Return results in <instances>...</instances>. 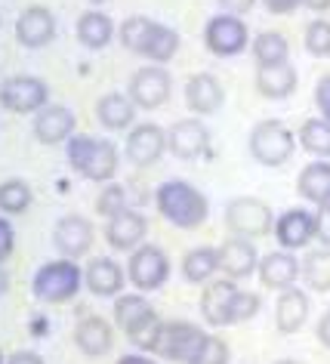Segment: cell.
I'll list each match as a JSON object with an SVG mask.
<instances>
[{
	"mask_svg": "<svg viewBox=\"0 0 330 364\" xmlns=\"http://www.w3.org/2000/svg\"><path fill=\"white\" fill-rule=\"evenodd\" d=\"M154 204H158L161 216L179 229H198L207 220L210 207L207 198L198 192L195 186H188L186 179H170L154 192Z\"/></svg>",
	"mask_w": 330,
	"mask_h": 364,
	"instance_id": "1",
	"label": "cell"
},
{
	"mask_svg": "<svg viewBox=\"0 0 330 364\" xmlns=\"http://www.w3.org/2000/svg\"><path fill=\"white\" fill-rule=\"evenodd\" d=\"M68 164L80 176L93 182H108L117 173V149L108 139L93 136H71L68 139Z\"/></svg>",
	"mask_w": 330,
	"mask_h": 364,
	"instance_id": "2",
	"label": "cell"
},
{
	"mask_svg": "<svg viewBox=\"0 0 330 364\" xmlns=\"http://www.w3.org/2000/svg\"><path fill=\"white\" fill-rule=\"evenodd\" d=\"M115 321H117V327L127 333V340H130L136 349L151 352L154 336H158V331H161V318L154 315V309L149 303H145V296H139V294L117 296Z\"/></svg>",
	"mask_w": 330,
	"mask_h": 364,
	"instance_id": "3",
	"label": "cell"
},
{
	"mask_svg": "<svg viewBox=\"0 0 330 364\" xmlns=\"http://www.w3.org/2000/svg\"><path fill=\"white\" fill-rule=\"evenodd\" d=\"M84 284V272H80L71 259H53L47 266L38 269L34 275V296L43 303H65Z\"/></svg>",
	"mask_w": 330,
	"mask_h": 364,
	"instance_id": "4",
	"label": "cell"
},
{
	"mask_svg": "<svg viewBox=\"0 0 330 364\" xmlns=\"http://www.w3.org/2000/svg\"><path fill=\"white\" fill-rule=\"evenodd\" d=\"M297 151V139L281 121H260L250 130V154L265 167H281Z\"/></svg>",
	"mask_w": 330,
	"mask_h": 364,
	"instance_id": "5",
	"label": "cell"
},
{
	"mask_svg": "<svg viewBox=\"0 0 330 364\" xmlns=\"http://www.w3.org/2000/svg\"><path fill=\"white\" fill-rule=\"evenodd\" d=\"M204 331L188 321H161V331L154 336V346H151V355H161V358L167 361H182L188 364L195 358L198 346L204 343Z\"/></svg>",
	"mask_w": 330,
	"mask_h": 364,
	"instance_id": "6",
	"label": "cell"
},
{
	"mask_svg": "<svg viewBox=\"0 0 330 364\" xmlns=\"http://www.w3.org/2000/svg\"><path fill=\"white\" fill-rule=\"evenodd\" d=\"M225 225L238 238H262L275 229V216L260 198H235L225 207Z\"/></svg>",
	"mask_w": 330,
	"mask_h": 364,
	"instance_id": "7",
	"label": "cell"
},
{
	"mask_svg": "<svg viewBox=\"0 0 330 364\" xmlns=\"http://www.w3.org/2000/svg\"><path fill=\"white\" fill-rule=\"evenodd\" d=\"M204 43L213 56H238V53L250 43V31H247V25L241 22V16L219 13L207 22Z\"/></svg>",
	"mask_w": 330,
	"mask_h": 364,
	"instance_id": "8",
	"label": "cell"
},
{
	"mask_svg": "<svg viewBox=\"0 0 330 364\" xmlns=\"http://www.w3.org/2000/svg\"><path fill=\"white\" fill-rule=\"evenodd\" d=\"M50 99V90L41 77H31V75H19V77H10L4 80L0 87V105L10 108L16 114H38Z\"/></svg>",
	"mask_w": 330,
	"mask_h": 364,
	"instance_id": "9",
	"label": "cell"
},
{
	"mask_svg": "<svg viewBox=\"0 0 330 364\" xmlns=\"http://www.w3.org/2000/svg\"><path fill=\"white\" fill-rule=\"evenodd\" d=\"M170 90H173V80H170V71L164 65H145V68H139L130 77V99H133V105L149 108V112H151V108H161L164 102H167Z\"/></svg>",
	"mask_w": 330,
	"mask_h": 364,
	"instance_id": "10",
	"label": "cell"
},
{
	"mask_svg": "<svg viewBox=\"0 0 330 364\" xmlns=\"http://www.w3.org/2000/svg\"><path fill=\"white\" fill-rule=\"evenodd\" d=\"M170 275V259L161 247L142 244L130 257V284L136 290H158Z\"/></svg>",
	"mask_w": 330,
	"mask_h": 364,
	"instance_id": "11",
	"label": "cell"
},
{
	"mask_svg": "<svg viewBox=\"0 0 330 364\" xmlns=\"http://www.w3.org/2000/svg\"><path fill=\"white\" fill-rule=\"evenodd\" d=\"M167 145H170V151L182 161L210 158V130L198 121V117H186V121H176L170 127Z\"/></svg>",
	"mask_w": 330,
	"mask_h": 364,
	"instance_id": "12",
	"label": "cell"
},
{
	"mask_svg": "<svg viewBox=\"0 0 330 364\" xmlns=\"http://www.w3.org/2000/svg\"><path fill=\"white\" fill-rule=\"evenodd\" d=\"M16 38L28 50L47 47L56 38V19H53V13L47 6H28V10H22L19 19H16Z\"/></svg>",
	"mask_w": 330,
	"mask_h": 364,
	"instance_id": "13",
	"label": "cell"
},
{
	"mask_svg": "<svg viewBox=\"0 0 330 364\" xmlns=\"http://www.w3.org/2000/svg\"><path fill=\"white\" fill-rule=\"evenodd\" d=\"M53 241H56V247L62 257H84V253L93 247V225H90V220H84V216L78 213H68L62 216V220L56 223V229H53Z\"/></svg>",
	"mask_w": 330,
	"mask_h": 364,
	"instance_id": "14",
	"label": "cell"
},
{
	"mask_svg": "<svg viewBox=\"0 0 330 364\" xmlns=\"http://www.w3.org/2000/svg\"><path fill=\"white\" fill-rule=\"evenodd\" d=\"M164 149H167V133H164L158 124H139L127 136V158H130L136 167L154 164L164 154Z\"/></svg>",
	"mask_w": 330,
	"mask_h": 364,
	"instance_id": "15",
	"label": "cell"
},
{
	"mask_svg": "<svg viewBox=\"0 0 330 364\" xmlns=\"http://www.w3.org/2000/svg\"><path fill=\"white\" fill-rule=\"evenodd\" d=\"M75 133V112L65 105H43L34 114V136L43 145H59Z\"/></svg>",
	"mask_w": 330,
	"mask_h": 364,
	"instance_id": "16",
	"label": "cell"
},
{
	"mask_svg": "<svg viewBox=\"0 0 330 364\" xmlns=\"http://www.w3.org/2000/svg\"><path fill=\"white\" fill-rule=\"evenodd\" d=\"M145 232H149V223H145V216L136 213V210H121V213L108 216V225H105V238L117 250L139 247Z\"/></svg>",
	"mask_w": 330,
	"mask_h": 364,
	"instance_id": "17",
	"label": "cell"
},
{
	"mask_svg": "<svg viewBox=\"0 0 330 364\" xmlns=\"http://www.w3.org/2000/svg\"><path fill=\"white\" fill-rule=\"evenodd\" d=\"M272 232L284 250H299L315 238V216L306 213V210H287V213L278 216V223H275Z\"/></svg>",
	"mask_w": 330,
	"mask_h": 364,
	"instance_id": "18",
	"label": "cell"
},
{
	"mask_svg": "<svg viewBox=\"0 0 330 364\" xmlns=\"http://www.w3.org/2000/svg\"><path fill=\"white\" fill-rule=\"evenodd\" d=\"M238 294L235 281H210L204 296H201V315L207 324L225 327L232 324V299Z\"/></svg>",
	"mask_w": 330,
	"mask_h": 364,
	"instance_id": "19",
	"label": "cell"
},
{
	"mask_svg": "<svg viewBox=\"0 0 330 364\" xmlns=\"http://www.w3.org/2000/svg\"><path fill=\"white\" fill-rule=\"evenodd\" d=\"M260 253L250 244V238H228L223 247H219V269L225 272L228 278H247L260 269Z\"/></svg>",
	"mask_w": 330,
	"mask_h": 364,
	"instance_id": "20",
	"label": "cell"
},
{
	"mask_svg": "<svg viewBox=\"0 0 330 364\" xmlns=\"http://www.w3.org/2000/svg\"><path fill=\"white\" fill-rule=\"evenodd\" d=\"M260 278L269 290H290L299 278V259L287 250H272L260 262Z\"/></svg>",
	"mask_w": 330,
	"mask_h": 364,
	"instance_id": "21",
	"label": "cell"
},
{
	"mask_svg": "<svg viewBox=\"0 0 330 364\" xmlns=\"http://www.w3.org/2000/svg\"><path fill=\"white\" fill-rule=\"evenodd\" d=\"M223 84L207 75V71H201V75H191L188 84H186V102L195 114H213L219 105H223Z\"/></svg>",
	"mask_w": 330,
	"mask_h": 364,
	"instance_id": "22",
	"label": "cell"
},
{
	"mask_svg": "<svg viewBox=\"0 0 330 364\" xmlns=\"http://www.w3.org/2000/svg\"><path fill=\"white\" fill-rule=\"evenodd\" d=\"M256 90L265 99H287L297 90V68L290 62H275V65H256Z\"/></svg>",
	"mask_w": 330,
	"mask_h": 364,
	"instance_id": "23",
	"label": "cell"
},
{
	"mask_svg": "<svg viewBox=\"0 0 330 364\" xmlns=\"http://www.w3.org/2000/svg\"><path fill=\"white\" fill-rule=\"evenodd\" d=\"M309 318V296L302 290L290 287L281 290L278 303H275V324H278L281 333H297Z\"/></svg>",
	"mask_w": 330,
	"mask_h": 364,
	"instance_id": "24",
	"label": "cell"
},
{
	"mask_svg": "<svg viewBox=\"0 0 330 364\" xmlns=\"http://www.w3.org/2000/svg\"><path fill=\"white\" fill-rule=\"evenodd\" d=\"M297 192L312 204H330V164L327 161H312L302 167L297 179Z\"/></svg>",
	"mask_w": 330,
	"mask_h": 364,
	"instance_id": "25",
	"label": "cell"
},
{
	"mask_svg": "<svg viewBox=\"0 0 330 364\" xmlns=\"http://www.w3.org/2000/svg\"><path fill=\"white\" fill-rule=\"evenodd\" d=\"M84 284L96 296H115L124 287V272L115 259H93L84 272Z\"/></svg>",
	"mask_w": 330,
	"mask_h": 364,
	"instance_id": "26",
	"label": "cell"
},
{
	"mask_svg": "<svg viewBox=\"0 0 330 364\" xmlns=\"http://www.w3.org/2000/svg\"><path fill=\"white\" fill-rule=\"evenodd\" d=\"M75 343L80 346V352L84 355H105L108 349H112V327H108L105 318H96L90 315L84 318V321L78 324L75 331Z\"/></svg>",
	"mask_w": 330,
	"mask_h": 364,
	"instance_id": "27",
	"label": "cell"
},
{
	"mask_svg": "<svg viewBox=\"0 0 330 364\" xmlns=\"http://www.w3.org/2000/svg\"><path fill=\"white\" fill-rule=\"evenodd\" d=\"M112 34H115V22L108 19L105 13L90 10V13H84V16L78 19V41L84 43V47H90V50L108 47Z\"/></svg>",
	"mask_w": 330,
	"mask_h": 364,
	"instance_id": "28",
	"label": "cell"
},
{
	"mask_svg": "<svg viewBox=\"0 0 330 364\" xmlns=\"http://www.w3.org/2000/svg\"><path fill=\"white\" fill-rule=\"evenodd\" d=\"M96 114H99V121H102L108 130H124V127L133 124L136 105H133V99H127L121 93H108V96L99 99Z\"/></svg>",
	"mask_w": 330,
	"mask_h": 364,
	"instance_id": "29",
	"label": "cell"
},
{
	"mask_svg": "<svg viewBox=\"0 0 330 364\" xmlns=\"http://www.w3.org/2000/svg\"><path fill=\"white\" fill-rule=\"evenodd\" d=\"M219 269V247H195L186 253L182 259V275L191 284H204L210 281V275Z\"/></svg>",
	"mask_w": 330,
	"mask_h": 364,
	"instance_id": "30",
	"label": "cell"
},
{
	"mask_svg": "<svg viewBox=\"0 0 330 364\" xmlns=\"http://www.w3.org/2000/svg\"><path fill=\"white\" fill-rule=\"evenodd\" d=\"M290 43L281 31H260L253 38V59L256 65H275V62H287Z\"/></svg>",
	"mask_w": 330,
	"mask_h": 364,
	"instance_id": "31",
	"label": "cell"
},
{
	"mask_svg": "<svg viewBox=\"0 0 330 364\" xmlns=\"http://www.w3.org/2000/svg\"><path fill=\"white\" fill-rule=\"evenodd\" d=\"M299 275L312 290L327 294L330 290V250L321 247V250L306 253V259H302V266H299Z\"/></svg>",
	"mask_w": 330,
	"mask_h": 364,
	"instance_id": "32",
	"label": "cell"
},
{
	"mask_svg": "<svg viewBox=\"0 0 330 364\" xmlns=\"http://www.w3.org/2000/svg\"><path fill=\"white\" fill-rule=\"evenodd\" d=\"M299 145L318 158H330V121L324 117H309L299 127Z\"/></svg>",
	"mask_w": 330,
	"mask_h": 364,
	"instance_id": "33",
	"label": "cell"
},
{
	"mask_svg": "<svg viewBox=\"0 0 330 364\" xmlns=\"http://www.w3.org/2000/svg\"><path fill=\"white\" fill-rule=\"evenodd\" d=\"M176 50H179V34L173 28H167V25L154 22V31H151L149 47H145L142 56L151 59V62H158V65H164V62L173 59V53H176Z\"/></svg>",
	"mask_w": 330,
	"mask_h": 364,
	"instance_id": "34",
	"label": "cell"
},
{
	"mask_svg": "<svg viewBox=\"0 0 330 364\" xmlns=\"http://www.w3.org/2000/svg\"><path fill=\"white\" fill-rule=\"evenodd\" d=\"M31 207V188L22 179L0 182V210L4 213H25Z\"/></svg>",
	"mask_w": 330,
	"mask_h": 364,
	"instance_id": "35",
	"label": "cell"
},
{
	"mask_svg": "<svg viewBox=\"0 0 330 364\" xmlns=\"http://www.w3.org/2000/svg\"><path fill=\"white\" fill-rule=\"evenodd\" d=\"M151 31H154L151 19H145V16H130V19L121 25V43L127 50H133V53H139V56H142L145 47H149Z\"/></svg>",
	"mask_w": 330,
	"mask_h": 364,
	"instance_id": "36",
	"label": "cell"
},
{
	"mask_svg": "<svg viewBox=\"0 0 330 364\" xmlns=\"http://www.w3.org/2000/svg\"><path fill=\"white\" fill-rule=\"evenodd\" d=\"M228 346L225 340H219V336L213 333H207L204 336V343L198 346V352H195V358H191L188 364H228Z\"/></svg>",
	"mask_w": 330,
	"mask_h": 364,
	"instance_id": "37",
	"label": "cell"
},
{
	"mask_svg": "<svg viewBox=\"0 0 330 364\" xmlns=\"http://www.w3.org/2000/svg\"><path fill=\"white\" fill-rule=\"evenodd\" d=\"M306 50L312 56H330V22L312 19L306 25Z\"/></svg>",
	"mask_w": 330,
	"mask_h": 364,
	"instance_id": "38",
	"label": "cell"
},
{
	"mask_svg": "<svg viewBox=\"0 0 330 364\" xmlns=\"http://www.w3.org/2000/svg\"><path fill=\"white\" fill-rule=\"evenodd\" d=\"M96 210L102 213V216H115V213L127 210V192H124V186H117V182L105 186L102 195H99V201H96Z\"/></svg>",
	"mask_w": 330,
	"mask_h": 364,
	"instance_id": "39",
	"label": "cell"
},
{
	"mask_svg": "<svg viewBox=\"0 0 330 364\" xmlns=\"http://www.w3.org/2000/svg\"><path fill=\"white\" fill-rule=\"evenodd\" d=\"M260 296L256 294H247V290H238L235 299H232V324L238 321H247V318H253L256 312H260Z\"/></svg>",
	"mask_w": 330,
	"mask_h": 364,
	"instance_id": "40",
	"label": "cell"
},
{
	"mask_svg": "<svg viewBox=\"0 0 330 364\" xmlns=\"http://www.w3.org/2000/svg\"><path fill=\"white\" fill-rule=\"evenodd\" d=\"M315 238L330 247V204H321L315 213Z\"/></svg>",
	"mask_w": 330,
	"mask_h": 364,
	"instance_id": "41",
	"label": "cell"
},
{
	"mask_svg": "<svg viewBox=\"0 0 330 364\" xmlns=\"http://www.w3.org/2000/svg\"><path fill=\"white\" fill-rule=\"evenodd\" d=\"M315 105H318V112L324 121H330V75H324L318 80V87H315Z\"/></svg>",
	"mask_w": 330,
	"mask_h": 364,
	"instance_id": "42",
	"label": "cell"
},
{
	"mask_svg": "<svg viewBox=\"0 0 330 364\" xmlns=\"http://www.w3.org/2000/svg\"><path fill=\"white\" fill-rule=\"evenodd\" d=\"M13 225L0 216V262L4 259H10V253H13Z\"/></svg>",
	"mask_w": 330,
	"mask_h": 364,
	"instance_id": "43",
	"label": "cell"
},
{
	"mask_svg": "<svg viewBox=\"0 0 330 364\" xmlns=\"http://www.w3.org/2000/svg\"><path fill=\"white\" fill-rule=\"evenodd\" d=\"M253 4L256 0H219V6H223L225 13H232V16H247L253 10Z\"/></svg>",
	"mask_w": 330,
	"mask_h": 364,
	"instance_id": "44",
	"label": "cell"
},
{
	"mask_svg": "<svg viewBox=\"0 0 330 364\" xmlns=\"http://www.w3.org/2000/svg\"><path fill=\"white\" fill-rule=\"evenodd\" d=\"M265 4V10L269 13H278V16H287V13H293L297 6L302 4V0H262Z\"/></svg>",
	"mask_w": 330,
	"mask_h": 364,
	"instance_id": "45",
	"label": "cell"
},
{
	"mask_svg": "<svg viewBox=\"0 0 330 364\" xmlns=\"http://www.w3.org/2000/svg\"><path fill=\"white\" fill-rule=\"evenodd\" d=\"M6 364H43V358L38 352H16V355H10Z\"/></svg>",
	"mask_w": 330,
	"mask_h": 364,
	"instance_id": "46",
	"label": "cell"
},
{
	"mask_svg": "<svg viewBox=\"0 0 330 364\" xmlns=\"http://www.w3.org/2000/svg\"><path fill=\"white\" fill-rule=\"evenodd\" d=\"M318 340H321V343H324L327 349H330V312H327V315L318 321Z\"/></svg>",
	"mask_w": 330,
	"mask_h": 364,
	"instance_id": "47",
	"label": "cell"
},
{
	"mask_svg": "<svg viewBox=\"0 0 330 364\" xmlns=\"http://www.w3.org/2000/svg\"><path fill=\"white\" fill-rule=\"evenodd\" d=\"M302 6H309L312 13H324L330 10V0H302Z\"/></svg>",
	"mask_w": 330,
	"mask_h": 364,
	"instance_id": "48",
	"label": "cell"
},
{
	"mask_svg": "<svg viewBox=\"0 0 330 364\" xmlns=\"http://www.w3.org/2000/svg\"><path fill=\"white\" fill-rule=\"evenodd\" d=\"M117 364H154L151 358H145V355H124Z\"/></svg>",
	"mask_w": 330,
	"mask_h": 364,
	"instance_id": "49",
	"label": "cell"
},
{
	"mask_svg": "<svg viewBox=\"0 0 330 364\" xmlns=\"http://www.w3.org/2000/svg\"><path fill=\"white\" fill-rule=\"evenodd\" d=\"M6 284H10V278H6V272L0 269V294H6Z\"/></svg>",
	"mask_w": 330,
	"mask_h": 364,
	"instance_id": "50",
	"label": "cell"
},
{
	"mask_svg": "<svg viewBox=\"0 0 330 364\" xmlns=\"http://www.w3.org/2000/svg\"><path fill=\"white\" fill-rule=\"evenodd\" d=\"M275 364H297V361H287V358H284V361H275Z\"/></svg>",
	"mask_w": 330,
	"mask_h": 364,
	"instance_id": "51",
	"label": "cell"
},
{
	"mask_svg": "<svg viewBox=\"0 0 330 364\" xmlns=\"http://www.w3.org/2000/svg\"><path fill=\"white\" fill-rule=\"evenodd\" d=\"M90 4H105V0H90Z\"/></svg>",
	"mask_w": 330,
	"mask_h": 364,
	"instance_id": "52",
	"label": "cell"
},
{
	"mask_svg": "<svg viewBox=\"0 0 330 364\" xmlns=\"http://www.w3.org/2000/svg\"><path fill=\"white\" fill-rule=\"evenodd\" d=\"M0 364H4V352H0Z\"/></svg>",
	"mask_w": 330,
	"mask_h": 364,
	"instance_id": "53",
	"label": "cell"
},
{
	"mask_svg": "<svg viewBox=\"0 0 330 364\" xmlns=\"http://www.w3.org/2000/svg\"><path fill=\"white\" fill-rule=\"evenodd\" d=\"M0 25H4V19H0Z\"/></svg>",
	"mask_w": 330,
	"mask_h": 364,
	"instance_id": "54",
	"label": "cell"
}]
</instances>
